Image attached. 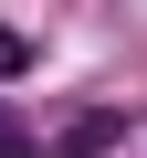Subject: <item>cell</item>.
Returning a JSON list of instances; mask_svg holds the SVG:
<instances>
[{
	"instance_id": "6da1fadb",
	"label": "cell",
	"mask_w": 147,
	"mask_h": 158,
	"mask_svg": "<svg viewBox=\"0 0 147 158\" xmlns=\"http://www.w3.org/2000/svg\"><path fill=\"white\" fill-rule=\"evenodd\" d=\"M0 158H32V116H21L11 95H0Z\"/></svg>"
},
{
	"instance_id": "3957f363",
	"label": "cell",
	"mask_w": 147,
	"mask_h": 158,
	"mask_svg": "<svg viewBox=\"0 0 147 158\" xmlns=\"http://www.w3.org/2000/svg\"><path fill=\"white\" fill-rule=\"evenodd\" d=\"M21 63H32V42H21L11 21H0V74H21Z\"/></svg>"
},
{
	"instance_id": "7a4b0ae2",
	"label": "cell",
	"mask_w": 147,
	"mask_h": 158,
	"mask_svg": "<svg viewBox=\"0 0 147 158\" xmlns=\"http://www.w3.org/2000/svg\"><path fill=\"white\" fill-rule=\"evenodd\" d=\"M105 137H116V116H74V127H63V158H84V148H105Z\"/></svg>"
}]
</instances>
